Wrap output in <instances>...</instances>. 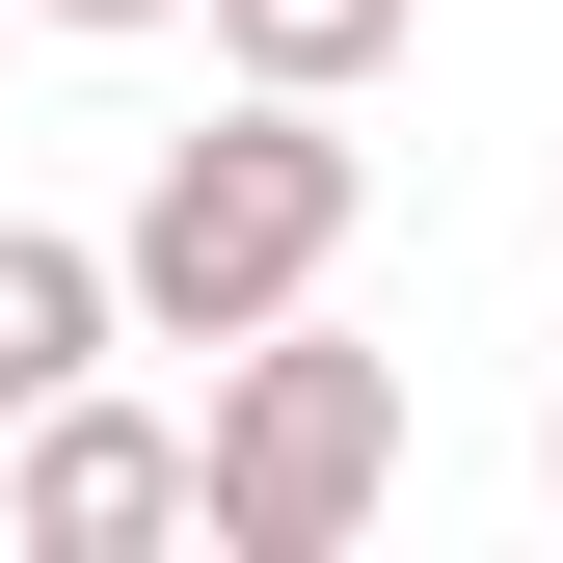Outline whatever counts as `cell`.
<instances>
[{
    "label": "cell",
    "mask_w": 563,
    "mask_h": 563,
    "mask_svg": "<svg viewBox=\"0 0 563 563\" xmlns=\"http://www.w3.org/2000/svg\"><path fill=\"white\" fill-rule=\"evenodd\" d=\"M349 216H376L349 108L242 81L216 134H162V162H134V216H108V322H134V349H242V322H296L322 268H349Z\"/></svg>",
    "instance_id": "6da1fadb"
},
{
    "label": "cell",
    "mask_w": 563,
    "mask_h": 563,
    "mask_svg": "<svg viewBox=\"0 0 563 563\" xmlns=\"http://www.w3.org/2000/svg\"><path fill=\"white\" fill-rule=\"evenodd\" d=\"M402 483V349H349L322 296L216 349V430H188V537L216 563H349Z\"/></svg>",
    "instance_id": "7a4b0ae2"
},
{
    "label": "cell",
    "mask_w": 563,
    "mask_h": 563,
    "mask_svg": "<svg viewBox=\"0 0 563 563\" xmlns=\"http://www.w3.org/2000/svg\"><path fill=\"white\" fill-rule=\"evenodd\" d=\"M0 537H27V563H134V537H188V430H162V402H108V376H54L27 430H0Z\"/></svg>",
    "instance_id": "3957f363"
},
{
    "label": "cell",
    "mask_w": 563,
    "mask_h": 563,
    "mask_svg": "<svg viewBox=\"0 0 563 563\" xmlns=\"http://www.w3.org/2000/svg\"><path fill=\"white\" fill-rule=\"evenodd\" d=\"M108 349H134V322H108V242H54V216H0V430H27L54 376H108Z\"/></svg>",
    "instance_id": "277c9868"
},
{
    "label": "cell",
    "mask_w": 563,
    "mask_h": 563,
    "mask_svg": "<svg viewBox=\"0 0 563 563\" xmlns=\"http://www.w3.org/2000/svg\"><path fill=\"white\" fill-rule=\"evenodd\" d=\"M402 27H430V0H216V81H296V108H349Z\"/></svg>",
    "instance_id": "5b68a950"
},
{
    "label": "cell",
    "mask_w": 563,
    "mask_h": 563,
    "mask_svg": "<svg viewBox=\"0 0 563 563\" xmlns=\"http://www.w3.org/2000/svg\"><path fill=\"white\" fill-rule=\"evenodd\" d=\"M27 27H188V0H27Z\"/></svg>",
    "instance_id": "8992f818"
},
{
    "label": "cell",
    "mask_w": 563,
    "mask_h": 563,
    "mask_svg": "<svg viewBox=\"0 0 563 563\" xmlns=\"http://www.w3.org/2000/svg\"><path fill=\"white\" fill-rule=\"evenodd\" d=\"M537 510H563V402H537Z\"/></svg>",
    "instance_id": "52a82bcc"
},
{
    "label": "cell",
    "mask_w": 563,
    "mask_h": 563,
    "mask_svg": "<svg viewBox=\"0 0 563 563\" xmlns=\"http://www.w3.org/2000/svg\"><path fill=\"white\" fill-rule=\"evenodd\" d=\"M0 27H27V0H0Z\"/></svg>",
    "instance_id": "ba28073f"
}]
</instances>
